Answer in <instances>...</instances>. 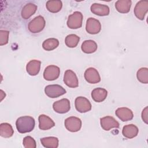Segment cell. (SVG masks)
<instances>
[{
	"mask_svg": "<svg viewBox=\"0 0 148 148\" xmlns=\"http://www.w3.org/2000/svg\"><path fill=\"white\" fill-rule=\"evenodd\" d=\"M100 124L102 128L105 131H109L112 128L119 127V123L112 116H105L100 119Z\"/></svg>",
	"mask_w": 148,
	"mask_h": 148,
	"instance_id": "13",
	"label": "cell"
},
{
	"mask_svg": "<svg viewBox=\"0 0 148 148\" xmlns=\"http://www.w3.org/2000/svg\"><path fill=\"white\" fill-rule=\"evenodd\" d=\"M35 119L29 116L20 117L16 121V126L17 131L21 134L32 131L35 127Z\"/></svg>",
	"mask_w": 148,
	"mask_h": 148,
	"instance_id": "1",
	"label": "cell"
},
{
	"mask_svg": "<svg viewBox=\"0 0 148 148\" xmlns=\"http://www.w3.org/2000/svg\"><path fill=\"white\" fill-rule=\"evenodd\" d=\"M136 77L139 82L142 83H148V69L147 68H140L136 73Z\"/></svg>",
	"mask_w": 148,
	"mask_h": 148,
	"instance_id": "28",
	"label": "cell"
},
{
	"mask_svg": "<svg viewBox=\"0 0 148 148\" xmlns=\"http://www.w3.org/2000/svg\"><path fill=\"white\" fill-rule=\"evenodd\" d=\"M147 106L145 107L142 112V119L143 121L146 123H148V116H147Z\"/></svg>",
	"mask_w": 148,
	"mask_h": 148,
	"instance_id": "31",
	"label": "cell"
},
{
	"mask_svg": "<svg viewBox=\"0 0 148 148\" xmlns=\"http://www.w3.org/2000/svg\"><path fill=\"white\" fill-rule=\"evenodd\" d=\"M86 31L90 34H97L101 29V24L99 21L93 17H90L87 20L86 25Z\"/></svg>",
	"mask_w": 148,
	"mask_h": 148,
	"instance_id": "10",
	"label": "cell"
},
{
	"mask_svg": "<svg viewBox=\"0 0 148 148\" xmlns=\"http://www.w3.org/2000/svg\"><path fill=\"white\" fill-rule=\"evenodd\" d=\"M132 2L131 0H118L115 3V8L120 13H127L130 12Z\"/></svg>",
	"mask_w": 148,
	"mask_h": 148,
	"instance_id": "21",
	"label": "cell"
},
{
	"mask_svg": "<svg viewBox=\"0 0 148 148\" xmlns=\"http://www.w3.org/2000/svg\"><path fill=\"white\" fill-rule=\"evenodd\" d=\"M64 82L70 88H76L79 86L77 77L75 73L71 69H68L65 72Z\"/></svg>",
	"mask_w": 148,
	"mask_h": 148,
	"instance_id": "11",
	"label": "cell"
},
{
	"mask_svg": "<svg viewBox=\"0 0 148 148\" xmlns=\"http://www.w3.org/2000/svg\"><path fill=\"white\" fill-rule=\"evenodd\" d=\"M83 14L80 12L76 11L69 15L67 20V26L71 29H77L82 27Z\"/></svg>",
	"mask_w": 148,
	"mask_h": 148,
	"instance_id": "4",
	"label": "cell"
},
{
	"mask_svg": "<svg viewBox=\"0 0 148 148\" xmlns=\"http://www.w3.org/2000/svg\"><path fill=\"white\" fill-rule=\"evenodd\" d=\"M23 144L25 148H36V147L35 140L30 136H27L23 139Z\"/></svg>",
	"mask_w": 148,
	"mask_h": 148,
	"instance_id": "29",
	"label": "cell"
},
{
	"mask_svg": "<svg viewBox=\"0 0 148 148\" xmlns=\"http://www.w3.org/2000/svg\"><path fill=\"white\" fill-rule=\"evenodd\" d=\"M97 44L92 40H86L84 41L81 46L82 50L87 54H91L97 50Z\"/></svg>",
	"mask_w": 148,
	"mask_h": 148,
	"instance_id": "22",
	"label": "cell"
},
{
	"mask_svg": "<svg viewBox=\"0 0 148 148\" xmlns=\"http://www.w3.org/2000/svg\"><path fill=\"white\" fill-rule=\"evenodd\" d=\"M62 2L60 0L48 1L46 3V7L48 11L53 13L60 12L62 8Z\"/></svg>",
	"mask_w": 148,
	"mask_h": 148,
	"instance_id": "24",
	"label": "cell"
},
{
	"mask_svg": "<svg viewBox=\"0 0 148 148\" xmlns=\"http://www.w3.org/2000/svg\"><path fill=\"white\" fill-rule=\"evenodd\" d=\"M59 45V41L56 38H49L42 43V47L46 51H51L56 49Z\"/></svg>",
	"mask_w": 148,
	"mask_h": 148,
	"instance_id": "26",
	"label": "cell"
},
{
	"mask_svg": "<svg viewBox=\"0 0 148 148\" xmlns=\"http://www.w3.org/2000/svg\"><path fill=\"white\" fill-rule=\"evenodd\" d=\"M86 80L91 84H95L101 81V77L98 71L94 68H87L84 74Z\"/></svg>",
	"mask_w": 148,
	"mask_h": 148,
	"instance_id": "12",
	"label": "cell"
},
{
	"mask_svg": "<svg viewBox=\"0 0 148 148\" xmlns=\"http://www.w3.org/2000/svg\"><path fill=\"white\" fill-rule=\"evenodd\" d=\"M148 12V1L141 0L136 4L134 12L135 16L139 20H143L145 16Z\"/></svg>",
	"mask_w": 148,
	"mask_h": 148,
	"instance_id": "7",
	"label": "cell"
},
{
	"mask_svg": "<svg viewBox=\"0 0 148 148\" xmlns=\"http://www.w3.org/2000/svg\"><path fill=\"white\" fill-rule=\"evenodd\" d=\"M46 95L51 98H56L66 93L65 89L58 84H51L46 86L45 88Z\"/></svg>",
	"mask_w": 148,
	"mask_h": 148,
	"instance_id": "3",
	"label": "cell"
},
{
	"mask_svg": "<svg viewBox=\"0 0 148 148\" xmlns=\"http://www.w3.org/2000/svg\"><path fill=\"white\" fill-rule=\"evenodd\" d=\"M64 125L66 129L72 132L79 131L82 127V120L75 116H71L65 119Z\"/></svg>",
	"mask_w": 148,
	"mask_h": 148,
	"instance_id": "5",
	"label": "cell"
},
{
	"mask_svg": "<svg viewBox=\"0 0 148 148\" xmlns=\"http://www.w3.org/2000/svg\"><path fill=\"white\" fill-rule=\"evenodd\" d=\"M80 40V38L75 34H69L65 39V43L68 47L73 48L77 46Z\"/></svg>",
	"mask_w": 148,
	"mask_h": 148,
	"instance_id": "27",
	"label": "cell"
},
{
	"mask_svg": "<svg viewBox=\"0 0 148 148\" xmlns=\"http://www.w3.org/2000/svg\"><path fill=\"white\" fill-rule=\"evenodd\" d=\"M76 109L80 113H86L91 109V104L89 100L84 97H78L75 99Z\"/></svg>",
	"mask_w": 148,
	"mask_h": 148,
	"instance_id": "6",
	"label": "cell"
},
{
	"mask_svg": "<svg viewBox=\"0 0 148 148\" xmlns=\"http://www.w3.org/2000/svg\"><path fill=\"white\" fill-rule=\"evenodd\" d=\"M54 110L60 114H64L68 112L71 109L70 101L66 98H63L54 102L53 104Z\"/></svg>",
	"mask_w": 148,
	"mask_h": 148,
	"instance_id": "8",
	"label": "cell"
},
{
	"mask_svg": "<svg viewBox=\"0 0 148 148\" xmlns=\"http://www.w3.org/2000/svg\"><path fill=\"white\" fill-rule=\"evenodd\" d=\"M14 130L12 125L8 123H1L0 125V135L3 138H10L13 136Z\"/></svg>",
	"mask_w": 148,
	"mask_h": 148,
	"instance_id": "25",
	"label": "cell"
},
{
	"mask_svg": "<svg viewBox=\"0 0 148 148\" xmlns=\"http://www.w3.org/2000/svg\"><path fill=\"white\" fill-rule=\"evenodd\" d=\"M37 6L32 3H27L24 6L21 10V14L23 18L27 20L31 17L36 11Z\"/></svg>",
	"mask_w": 148,
	"mask_h": 148,
	"instance_id": "20",
	"label": "cell"
},
{
	"mask_svg": "<svg viewBox=\"0 0 148 148\" xmlns=\"http://www.w3.org/2000/svg\"><path fill=\"white\" fill-rule=\"evenodd\" d=\"M60 74V69L58 66L51 65L47 66L43 72V77L48 81H52L57 79Z\"/></svg>",
	"mask_w": 148,
	"mask_h": 148,
	"instance_id": "9",
	"label": "cell"
},
{
	"mask_svg": "<svg viewBox=\"0 0 148 148\" xmlns=\"http://www.w3.org/2000/svg\"><path fill=\"white\" fill-rule=\"evenodd\" d=\"M139 130L138 127L132 124L124 126L122 130L123 135L128 139H132L136 136Z\"/></svg>",
	"mask_w": 148,
	"mask_h": 148,
	"instance_id": "19",
	"label": "cell"
},
{
	"mask_svg": "<svg viewBox=\"0 0 148 148\" xmlns=\"http://www.w3.org/2000/svg\"><path fill=\"white\" fill-rule=\"evenodd\" d=\"M115 114L122 121L131 120L134 117L132 111L125 107L117 108L115 111Z\"/></svg>",
	"mask_w": 148,
	"mask_h": 148,
	"instance_id": "15",
	"label": "cell"
},
{
	"mask_svg": "<svg viewBox=\"0 0 148 148\" xmlns=\"http://www.w3.org/2000/svg\"><path fill=\"white\" fill-rule=\"evenodd\" d=\"M46 21L44 17L42 16H38L32 19L28 24V30L33 33L36 34L41 32L45 28Z\"/></svg>",
	"mask_w": 148,
	"mask_h": 148,
	"instance_id": "2",
	"label": "cell"
},
{
	"mask_svg": "<svg viewBox=\"0 0 148 148\" xmlns=\"http://www.w3.org/2000/svg\"><path fill=\"white\" fill-rule=\"evenodd\" d=\"M40 142L42 145L46 148H57L58 146V139L54 136L41 138Z\"/></svg>",
	"mask_w": 148,
	"mask_h": 148,
	"instance_id": "23",
	"label": "cell"
},
{
	"mask_svg": "<svg viewBox=\"0 0 148 148\" xmlns=\"http://www.w3.org/2000/svg\"><path fill=\"white\" fill-rule=\"evenodd\" d=\"M41 62L39 60H32L28 62L26 66V71L31 76H35L38 74L40 68Z\"/></svg>",
	"mask_w": 148,
	"mask_h": 148,
	"instance_id": "18",
	"label": "cell"
},
{
	"mask_svg": "<svg viewBox=\"0 0 148 148\" xmlns=\"http://www.w3.org/2000/svg\"><path fill=\"white\" fill-rule=\"evenodd\" d=\"M9 32L6 30H0V45L3 46L8 43Z\"/></svg>",
	"mask_w": 148,
	"mask_h": 148,
	"instance_id": "30",
	"label": "cell"
},
{
	"mask_svg": "<svg viewBox=\"0 0 148 148\" xmlns=\"http://www.w3.org/2000/svg\"><path fill=\"white\" fill-rule=\"evenodd\" d=\"M107 95V90L101 87L94 88L91 91L92 99L96 102H101L103 101L106 98Z\"/></svg>",
	"mask_w": 148,
	"mask_h": 148,
	"instance_id": "17",
	"label": "cell"
},
{
	"mask_svg": "<svg viewBox=\"0 0 148 148\" xmlns=\"http://www.w3.org/2000/svg\"><path fill=\"white\" fill-rule=\"evenodd\" d=\"M39 128L42 130H48L55 125L54 121L45 114H40L38 117Z\"/></svg>",
	"mask_w": 148,
	"mask_h": 148,
	"instance_id": "16",
	"label": "cell"
},
{
	"mask_svg": "<svg viewBox=\"0 0 148 148\" xmlns=\"http://www.w3.org/2000/svg\"><path fill=\"white\" fill-rule=\"evenodd\" d=\"M90 10L92 13L99 16H108L110 12V9L108 5L97 3L92 4Z\"/></svg>",
	"mask_w": 148,
	"mask_h": 148,
	"instance_id": "14",
	"label": "cell"
}]
</instances>
